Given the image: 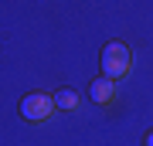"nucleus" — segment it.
<instances>
[{
    "label": "nucleus",
    "instance_id": "obj_1",
    "mask_svg": "<svg viewBox=\"0 0 153 146\" xmlns=\"http://www.w3.org/2000/svg\"><path fill=\"white\" fill-rule=\"evenodd\" d=\"M133 71V51H129V44L126 41H109L102 48V75L105 78H112V82H119L126 78Z\"/></svg>",
    "mask_w": 153,
    "mask_h": 146
},
{
    "label": "nucleus",
    "instance_id": "obj_2",
    "mask_svg": "<svg viewBox=\"0 0 153 146\" xmlns=\"http://www.w3.org/2000/svg\"><path fill=\"white\" fill-rule=\"evenodd\" d=\"M51 112H55V95L31 92L21 99V116L27 122H44V119H51Z\"/></svg>",
    "mask_w": 153,
    "mask_h": 146
},
{
    "label": "nucleus",
    "instance_id": "obj_3",
    "mask_svg": "<svg viewBox=\"0 0 153 146\" xmlns=\"http://www.w3.org/2000/svg\"><path fill=\"white\" fill-rule=\"evenodd\" d=\"M88 95H92V102H99V105H109L116 99V82L105 78V75H99L92 85H88Z\"/></svg>",
    "mask_w": 153,
    "mask_h": 146
},
{
    "label": "nucleus",
    "instance_id": "obj_4",
    "mask_svg": "<svg viewBox=\"0 0 153 146\" xmlns=\"http://www.w3.org/2000/svg\"><path fill=\"white\" fill-rule=\"evenodd\" d=\"M78 105V95L71 92V88H61V92H55V109H75Z\"/></svg>",
    "mask_w": 153,
    "mask_h": 146
},
{
    "label": "nucleus",
    "instance_id": "obj_5",
    "mask_svg": "<svg viewBox=\"0 0 153 146\" xmlns=\"http://www.w3.org/2000/svg\"><path fill=\"white\" fill-rule=\"evenodd\" d=\"M143 143H146V146H153V133H146V139H143Z\"/></svg>",
    "mask_w": 153,
    "mask_h": 146
}]
</instances>
